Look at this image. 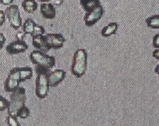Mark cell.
Instances as JSON below:
<instances>
[{
    "instance_id": "obj_25",
    "label": "cell",
    "mask_w": 159,
    "mask_h": 126,
    "mask_svg": "<svg viewBox=\"0 0 159 126\" xmlns=\"http://www.w3.org/2000/svg\"><path fill=\"white\" fill-rule=\"evenodd\" d=\"M0 37H1V38H0V43H1V44H0L1 47H0V49H2L3 45H4V44H5V41H6V38H5L4 35H3L2 33H1Z\"/></svg>"
},
{
    "instance_id": "obj_6",
    "label": "cell",
    "mask_w": 159,
    "mask_h": 126,
    "mask_svg": "<svg viewBox=\"0 0 159 126\" xmlns=\"http://www.w3.org/2000/svg\"><path fill=\"white\" fill-rule=\"evenodd\" d=\"M5 13L11 26L15 30H18L22 26V19L18 6L11 5L6 8Z\"/></svg>"
},
{
    "instance_id": "obj_14",
    "label": "cell",
    "mask_w": 159,
    "mask_h": 126,
    "mask_svg": "<svg viewBox=\"0 0 159 126\" xmlns=\"http://www.w3.org/2000/svg\"><path fill=\"white\" fill-rule=\"evenodd\" d=\"M22 6L26 13L32 14L38 9L39 5L36 0H24Z\"/></svg>"
},
{
    "instance_id": "obj_31",
    "label": "cell",
    "mask_w": 159,
    "mask_h": 126,
    "mask_svg": "<svg viewBox=\"0 0 159 126\" xmlns=\"http://www.w3.org/2000/svg\"><path fill=\"white\" fill-rule=\"evenodd\" d=\"M39 2H49L50 1H52V0H38Z\"/></svg>"
},
{
    "instance_id": "obj_3",
    "label": "cell",
    "mask_w": 159,
    "mask_h": 126,
    "mask_svg": "<svg viewBox=\"0 0 159 126\" xmlns=\"http://www.w3.org/2000/svg\"><path fill=\"white\" fill-rule=\"evenodd\" d=\"M26 100L25 89L23 87H19L15 91L11 92L10 95V105L8 109L9 115L17 117L18 111L25 105Z\"/></svg>"
},
{
    "instance_id": "obj_24",
    "label": "cell",
    "mask_w": 159,
    "mask_h": 126,
    "mask_svg": "<svg viewBox=\"0 0 159 126\" xmlns=\"http://www.w3.org/2000/svg\"><path fill=\"white\" fill-rule=\"evenodd\" d=\"M6 15L5 11L1 10L0 11V26L1 27L3 25L6 20Z\"/></svg>"
},
{
    "instance_id": "obj_18",
    "label": "cell",
    "mask_w": 159,
    "mask_h": 126,
    "mask_svg": "<svg viewBox=\"0 0 159 126\" xmlns=\"http://www.w3.org/2000/svg\"><path fill=\"white\" fill-rule=\"evenodd\" d=\"M147 26L152 29H159V14L152 15L146 19Z\"/></svg>"
},
{
    "instance_id": "obj_23",
    "label": "cell",
    "mask_w": 159,
    "mask_h": 126,
    "mask_svg": "<svg viewBox=\"0 0 159 126\" xmlns=\"http://www.w3.org/2000/svg\"><path fill=\"white\" fill-rule=\"evenodd\" d=\"M152 45L154 48H159V32L153 36Z\"/></svg>"
},
{
    "instance_id": "obj_22",
    "label": "cell",
    "mask_w": 159,
    "mask_h": 126,
    "mask_svg": "<svg viewBox=\"0 0 159 126\" xmlns=\"http://www.w3.org/2000/svg\"><path fill=\"white\" fill-rule=\"evenodd\" d=\"M7 124L10 126H21L19 121L17 120V118L8 115L7 118Z\"/></svg>"
},
{
    "instance_id": "obj_1",
    "label": "cell",
    "mask_w": 159,
    "mask_h": 126,
    "mask_svg": "<svg viewBox=\"0 0 159 126\" xmlns=\"http://www.w3.org/2000/svg\"><path fill=\"white\" fill-rule=\"evenodd\" d=\"M35 71L37 76L36 80V96L40 99H43L48 95L50 85L49 80V74L51 72L49 69L35 66Z\"/></svg>"
},
{
    "instance_id": "obj_27",
    "label": "cell",
    "mask_w": 159,
    "mask_h": 126,
    "mask_svg": "<svg viewBox=\"0 0 159 126\" xmlns=\"http://www.w3.org/2000/svg\"><path fill=\"white\" fill-rule=\"evenodd\" d=\"M152 56L153 58H155L156 59L159 60V49H155L154 51L152 52Z\"/></svg>"
},
{
    "instance_id": "obj_26",
    "label": "cell",
    "mask_w": 159,
    "mask_h": 126,
    "mask_svg": "<svg viewBox=\"0 0 159 126\" xmlns=\"http://www.w3.org/2000/svg\"><path fill=\"white\" fill-rule=\"evenodd\" d=\"M14 0H0V2L3 5H10L13 3Z\"/></svg>"
},
{
    "instance_id": "obj_5",
    "label": "cell",
    "mask_w": 159,
    "mask_h": 126,
    "mask_svg": "<svg viewBox=\"0 0 159 126\" xmlns=\"http://www.w3.org/2000/svg\"><path fill=\"white\" fill-rule=\"evenodd\" d=\"M21 82L19 67H14L10 71L4 82V90L7 92H13L19 87Z\"/></svg>"
},
{
    "instance_id": "obj_21",
    "label": "cell",
    "mask_w": 159,
    "mask_h": 126,
    "mask_svg": "<svg viewBox=\"0 0 159 126\" xmlns=\"http://www.w3.org/2000/svg\"><path fill=\"white\" fill-rule=\"evenodd\" d=\"M45 29H44L42 26L39 25L36 23L35 25V28H34V31L33 33L31 35V36L33 37L36 35H43L45 33Z\"/></svg>"
},
{
    "instance_id": "obj_30",
    "label": "cell",
    "mask_w": 159,
    "mask_h": 126,
    "mask_svg": "<svg viewBox=\"0 0 159 126\" xmlns=\"http://www.w3.org/2000/svg\"><path fill=\"white\" fill-rule=\"evenodd\" d=\"M154 72L159 76V64L156 65L155 69H154Z\"/></svg>"
},
{
    "instance_id": "obj_7",
    "label": "cell",
    "mask_w": 159,
    "mask_h": 126,
    "mask_svg": "<svg viewBox=\"0 0 159 126\" xmlns=\"http://www.w3.org/2000/svg\"><path fill=\"white\" fill-rule=\"evenodd\" d=\"M104 9L101 4L93 10L86 12L84 17V21L87 27H91L96 24L103 17Z\"/></svg>"
},
{
    "instance_id": "obj_11",
    "label": "cell",
    "mask_w": 159,
    "mask_h": 126,
    "mask_svg": "<svg viewBox=\"0 0 159 126\" xmlns=\"http://www.w3.org/2000/svg\"><path fill=\"white\" fill-rule=\"evenodd\" d=\"M40 13L46 19H54L56 16V10L52 3L43 2L40 5Z\"/></svg>"
},
{
    "instance_id": "obj_20",
    "label": "cell",
    "mask_w": 159,
    "mask_h": 126,
    "mask_svg": "<svg viewBox=\"0 0 159 126\" xmlns=\"http://www.w3.org/2000/svg\"><path fill=\"white\" fill-rule=\"evenodd\" d=\"M10 101L7 100L5 97L1 95L0 100V111L2 112L9 108Z\"/></svg>"
},
{
    "instance_id": "obj_19",
    "label": "cell",
    "mask_w": 159,
    "mask_h": 126,
    "mask_svg": "<svg viewBox=\"0 0 159 126\" xmlns=\"http://www.w3.org/2000/svg\"><path fill=\"white\" fill-rule=\"evenodd\" d=\"M30 110L27 106L25 105L18 111L17 114V117L23 119H25L29 117L30 115Z\"/></svg>"
},
{
    "instance_id": "obj_28",
    "label": "cell",
    "mask_w": 159,
    "mask_h": 126,
    "mask_svg": "<svg viewBox=\"0 0 159 126\" xmlns=\"http://www.w3.org/2000/svg\"><path fill=\"white\" fill-rule=\"evenodd\" d=\"M25 33L22 32H19L17 33L16 35V39H20V40H24V38L25 37Z\"/></svg>"
},
{
    "instance_id": "obj_4",
    "label": "cell",
    "mask_w": 159,
    "mask_h": 126,
    "mask_svg": "<svg viewBox=\"0 0 159 126\" xmlns=\"http://www.w3.org/2000/svg\"><path fill=\"white\" fill-rule=\"evenodd\" d=\"M30 59L36 66L51 70L56 64L54 56H50L39 50H34L30 53Z\"/></svg>"
},
{
    "instance_id": "obj_29",
    "label": "cell",
    "mask_w": 159,
    "mask_h": 126,
    "mask_svg": "<svg viewBox=\"0 0 159 126\" xmlns=\"http://www.w3.org/2000/svg\"><path fill=\"white\" fill-rule=\"evenodd\" d=\"M63 0H56L55 4L57 6L60 5L63 3Z\"/></svg>"
},
{
    "instance_id": "obj_13",
    "label": "cell",
    "mask_w": 159,
    "mask_h": 126,
    "mask_svg": "<svg viewBox=\"0 0 159 126\" xmlns=\"http://www.w3.org/2000/svg\"><path fill=\"white\" fill-rule=\"evenodd\" d=\"M119 28V24L116 22H110L105 26L101 31V35L104 37H108L116 34Z\"/></svg>"
},
{
    "instance_id": "obj_17",
    "label": "cell",
    "mask_w": 159,
    "mask_h": 126,
    "mask_svg": "<svg viewBox=\"0 0 159 126\" xmlns=\"http://www.w3.org/2000/svg\"><path fill=\"white\" fill-rule=\"evenodd\" d=\"M36 23L30 18H28L25 21L23 26V32L25 34L31 35L34 31Z\"/></svg>"
},
{
    "instance_id": "obj_9",
    "label": "cell",
    "mask_w": 159,
    "mask_h": 126,
    "mask_svg": "<svg viewBox=\"0 0 159 126\" xmlns=\"http://www.w3.org/2000/svg\"><path fill=\"white\" fill-rule=\"evenodd\" d=\"M28 49L25 41L24 40L16 39V41L10 43L6 46V51L10 55H16L24 53Z\"/></svg>"
},
{
    "instance_id": "obj_12",
    "label": "cell",
    "mask_w": 159,
    "mask_h": 126,
    "mask_svg": "<svg viewBox=\"0 0 159 126\" xmlns=\"http://www.w3.org/2000/svg\"><path fill=\"white\" fill-rule=\"evenodd\" d=\"M32 44L34 48L44 53H47L51 49L48 46L45 35H43L33 36Z\"/></svg>"
},
{
    "instance_id": "obj_8",
    "label": "cell",
    "mask_w": 159,
    "mask_h": 126,
    "mask_svg": "<svg viewBox=\"0 0 159 126\" xmlns=\"http://www.w3.org/2000/svg\"><path fill=\"white\" fill-rule=\"evenodd\" d=\"M46 41L50 49H55L62 48L66 39L61 33H48L45 35Z\"/></svg>"
},
{
    "instance_id": "obj_15",
    "label": "cell",
    "mask_w": 159,
    "mask_h": 126,
    "mask_svg": "<svg viewBox=\"0 0 159 126\" xmlns=\"http://www.w3.org/2000/svg\"><path fill=\"white\" fill-rule=\"evenodd\" d=\"M80 4L86 12L93 10L101 4L99 0H80Z\"/></svg>"
},
{
    "instance_id": "obj_16",
    "label": "cell",
    "mask_w": 159,
    "mask_h": 126,
    "mask_svg": "<svg viewBox=\"0 0 159 126\" xmlns=\"http://www.w3.org/2000/svg\"><path fill=\"white\" fill-rule=\"evenodd\" d=\"M21 82L31 79L33 77V72L32 68L29 66L19 67Z\"/></svg>"
},
{
    "instance_id": "obj_2",
    "label": "cell",
    "mask_w": 159,
    "mask_h": 126,
    "mask_svg": "<svg viewBox=\"0 0 159 126\" xmlns=\"http://www.w3.org/2000/svg\"><path fill=\"white\" fill-rule=\"evenodd\" d=\"M88 54L84 49H77L73 55L70 71L77 78H81L85 73L87 68Z\"/></svg>"
},
{
    "instance_id": "obj_10",
    "label": "cell",
    "mask_w": 159,
    "mask_h": 126,
    "mask_svg": "<svg viewBox=\"0 0 159 126\" xmlns=\"http://www.w3.org/2000/svg\"><path fill=\"white\" fill-rule=\"evenodd\" d=\"M66 72L61 69H56L49 74V80L50 86L55 87L57 86L65 79Z\"/></svg>"
}]
</instances>
